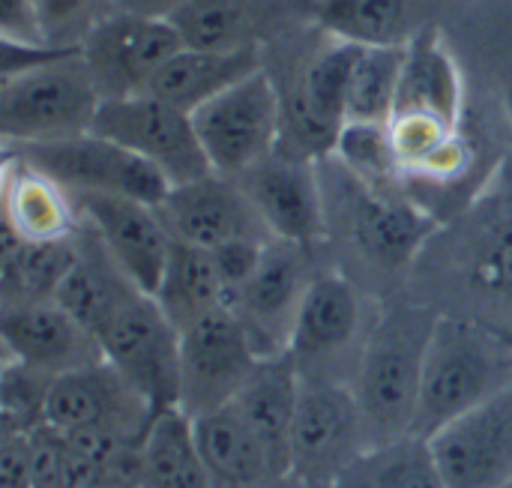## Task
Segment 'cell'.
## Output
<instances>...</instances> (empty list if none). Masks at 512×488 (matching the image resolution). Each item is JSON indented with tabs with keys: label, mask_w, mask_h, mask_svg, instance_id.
Instances as JSON below:
<instances>
[{
	"label": "cell",
	"mask_w": 512,
	"mask_h": 488,
	"mask_svg": "<svg viewBox=\"0 0 512 488\" xmlns=\"http://www.w3.org/2000/svg\"><path fill=\"white\" fill-rule=\"evenodd\" d=\"M264 69L261 48L243 45V48H228V51H213V48H192L183 45L150 81L147 93L159 96L162 102L195 114L201 105L243 81L246 75Z\"/></svg>",
	"instance_id": "obj_22"
},
{
	"label": "cell",
	"mask_w": 512,
	"mask_h": 488,
	"mask_svg": "<svg viewBox=\"0 0 512 488\" xmlns=\"http://www.w3.org/2000/svg\"><path fill=\"white\" fill-rule=\"evenodd\" d=\"M429 444L447 488H507L512 483V390L456 417Z\"/></svg>",
	"instance_id": "obj_14"
},
{
	"label": "cell",
	"mask_w": 512,
	"mask_h": 488,
	"mask_svg": "<svg viewBox=\"0 0 512 488\" xmlns=\"http://www.w3.org/2000/svg\"><path fill=\"white\" fill-rule=\"evenodd\" d=\"M105 360L153 405L180 402V330L153 294L129 288L96 333Z\"/></svg>",
	"instance_id": "obj_4"
},
{
	"label": "cell",
	"mask_w": 512,
	"mask_h": 488,
	"mask_svg": "<svg viewBox=\"0 0 512 488\" xmlns=\"http://www.w3.org/2000/svg\"><path fill=\"white\" fill-rule=\"evenodd\" d=\"M171 18L114 9L81 42V57L102 99L147 93L156 72L183 48Z\"/></svg>",
	"instance_id": "obj_10"
},
{
	"label": "cell",
	"mask_w": 512,
	"mask_h": 488,
	"mask_svg": "<svg viewBox=\"0 0 512 488\" xmlns=\"http://www.w3.org/2000/svg\"><path fill=\"white\" fill-rule=\"evenodd\" d=\"M408 114L432 117L450 126H459L462 120V75L435 27H423L405 48V69L393 117Z\"/></svg>",
	"instance_id": "obj_23"
},
{
	"label": "cell",
	"mask_w": 512,
	"mask_h": 488,
	"mask_svg": "<svg viewBox=\"0 0 512 488\" xmlns=\"http://www.w3.org/2000/svg\"><path fill=\"white\" fill-rule=\"evenodd\" d=\"M507 488H512V483H510V486H507Z\"/></svg>",
	"instance_id": "obj_42"
},
{
	"label": "cell",
	"mask_w": 512,
	"mask_h": 488,
	"mask_svg": "<svg viewBox=\"0 0 512 488\" xmlns=\"http://www.w3.org/2000/svg\"><path fill=\"white\" fill-rule=\"evenodd\" d=\"M6 150L57 180L72 195H120L156 207L171 189L159 168L93 129L60 141Z\"/></svg>",
	"instance_id": "obj_6"
},
{
	"label": "cell",
	"mask_w": 512,
	"mask_h": 488,
	"mask_svg": "<svg viewBox=\"0 0 512 488\" xmlns=\"http://www.w3.org/2000/svg\"><path fill=\"white\" fill-rule=\"evenodd\" d=\"M360 45L333 39L303 69L285 123L297 150L309 159L333 156L342 126L348 123V87Z\"/></svg>",
	"instance_id": "obj_17"
},
{
	"label": "cell",
	"mask_w": 512,
	"mask_h": 488,
	"mask_svg": "<svg viewBox=\"0 0 512 488\" xmlns=\"http://www.w3.org/2000/svg\"><path fill=\"white\" fill-rule=\"evenodd\" d=\"M117 9V0H33L39 36L48 48H81L84 36Z\"/></svg>",
	"instance_id": "obj_35"
},
{
	"label": "cell",
	"mask_w": 512,
	"mask_h": 488,
	"mask_svg": "<svg viewBox=\"0 0 512 488\" xmlns=\"http://www.w3.org/2000/svg\"><path fill=\"white\" fill-rule=\"evenodd\" d=\"M93 132L117 141L135 156L147 159L171 186L192 183L213 171L192 114L162 102L153 93L126 99H102Z\"/></svg>",
	"instance_id": "obj_8"
},
{
	"label": "cell",
	"mask_w": 512,
	"mask_h": 488,
	"mask_svg": "<svg viewBox=\"0 0 512 488\" xmlns=\"http://www.w3.org/2000/svg\"><path fill=\"white\" fill-rule=\"evenodd\" d=\"M363 333V297L339 273H318L297 309L288 351L306 381L348 354ZM369 336V333H366ZM363 336V339H366Z\"/></svg>",
	"instance_id": "obj_19"
},
{
	"label": "cell",
	"mask_w": 512,
	"mask_h": 488,
	"mask_svg": "<svg viewBox=\"0 0 512 488\" xmlns=\"http://www.w3.org/2000/svg\"><path fill=\"white\" fill-rule=\"evenodd\" d=\"M153 414V405L108 360H99L54 378L45 426L60 432L99 426L141 441Z\"/></svg>",
	"instance_id": "obj_15"
},
{
	"label": "cell",
	"mask_w": 512,
	"mask_h": 488,
	"mask_svg": "<svg viewBox=\"0 0 512 488\" xmlns=\"http://www.w3.org/2000/svg\"><path fill=\"white\" fill-rule=\"evenodd\" d=\"M348 207V231L372 264L381 270H402L420 252L426 237L435 231V219L417 204L396 198L393 192H378L363 186L357 177Z\"/></svg>",
	"instance_id": "obj_20"
},
{
	"label": "cell",
	"mask_w": 512,
	"mask_h": 488,
	"mask_svg": "<svg viewBox=\"0 0 512 488\" xmlns=\"http://www.w3.org/2000/svg\"><path fill=\"white\" fill-rule=\"evenodd\" d=\"M75 234L66 240H24L3 225L0 249V309L54 300L75 264Z\"/></svg>",
	"instance_id": "obj_27"
},
{
	"label": "cell",
	"mask_w": 512,
	"mask_h": 488,
	"mask_svg": "<svg viewBox=\"0 0 512 488\" xmlns=\"http://www.w3.org/2000/svg\"><path fill=\"white\" fill-rule=\"evenodd\" d=\"M309 249L291 240H270L255 273L237 294L234 312L252 333L261 357L288 351L297 309L315 279Z\"/></svg>",
	"instance_id": "obj_13"
},
{
	"label": "cell",
	"mask_w": 512,
	"mask_h": 488,
	"mask_svg": "<svg viewBox=\"0 0 512 488\" xmlns=\"http://www.w3.org/2000/svg\"><path fill=\"white\" fill-rule=\"evenodd\" d=\"M339 488H447L429 438L402 435L366 447L336 480Z\"/></svg>",
	"instance_id": "obj_30"
},
{
	"label": "cell",
	"mask_w": 512,
	"mask_h": 488,
	"mask_svg": "<svg viewBox=\"0 0 512 488\" xmlns=\"http://www.w3.org/2000/svg\"><path fill=\"white\" fill-rule=\"evenodd\" d=\"M192 423L201 456L216 483L249 488L267 480H279L267 447L234 405L201 414Z\"/></svg>",
	"instance_id": "obj_25"
},
{
	"label": "cell",
	"mask_w": 512,
	"mask_h": 488,
	"mask_svg": "<svg viewBox=\"0 0 512 488\" xmlns=\"http://www.w3.org/2000/svg\"><path fill=\"white\" fill-rule=\"evenodd\" d=\"M0 33H3V42L45 45L39 36L33 0H0Z\"/></svg>",
	"instance_id": "obj_38"
},
{
	"label": "cell",
	"mask_w": 512,
	"mask_h": 488,
	"mask_svg": "<svg viewBox=\"0 0 512 488\" xmlns=\"http://www.w3.org/2000/svg\"><path fill=\"white\" fill-rule=\"evenodd\" d=\"M0 336L6 360H18L54 378L105 360L99 339L54 300L3 306Z\"/></svg>",
	"instance_id": "obj_18"
},
{
	"label": "cell",
	"mask_w": 512,
	"mask_h": 488,
	"mask_svg": "<svg viewBox=\"0 0 512 488\" xmlns=\"http://www.w3.org/2000/svg\"><path fill=\"white\" fill-rule=\"evenodd\" d=\"M153 297L177 330L216 309H234V297L222 279L213 252L177 240L171 246L162 282Z\"/></svg>",
	"instance_id": "obj_28"
},
{
	"label": "cell",
	"mask_w": 512,
	"mask_h": 488,
	"mask_svg": "<svg viewBox=\"0 0 512 488\" xmlns=\"http://www.w3.org/2000/svg\"><path fill=\"white\" fill-rule=\"evenodd\" d=\"M99 105L81 48H63L3 72L0 135L6 147L72 138L93 129Z\"/></svg>",
	"instance_id": "obj_3"
},
{
	"label": "cell",
	"mask_w": 512,
	"mask_h": 488,
	"mask_svg": "<svg viewBox=\"0 0 512 488\" xmlns=\"http://www.w3.org/2000/svg\"><path fill=\"white\" fill-rule=\"evenodd\" d=\"M303 488H339L336 483H321V486H303Z\"/></svg>",
	"instance_id": "obj_41"
},
{
	"label": "cell",
	"mask_w": 512,
	"mask_h": 488,
	"mask_svg": "<svg viewBox=\"0 0 512 488\" xmlns=\"http://www.w3.org/2000/svg\"><path fill=\"white\" fill-rule=\"evenodd\" d=\"M237 183L255 204L273 240L315 246L327 234V204L315 159L294 150H276L237 174Z\"/></svg>",
	"instance_id": "obj_11"
},
{
	"label": "cell",
	"mask_w": 512,
	"mask_h": 488,
	"mask_svg": "<svg viewBox=\"0 0 512 488\" xmlns=\"http://www.w3.org/2000/svg\"><path fill=\"white\" fill-rule=\"evenodd\" d=\"M171 240L219 249L240 240H273L237 177L210 171L192 183L171 186L156 204Z\"/></svg>",
	"instance_id": "obj_12"
},
{
	"label": "cell",
	"mask_w": 512,
	"mask_h": 488,
	"mask_svg": "<svg viewBox=\"0 0 512 488\" xmlns=\"http://www.w3.org/2000/svg\"><path fill=\"white\" fill-rule=\"evenodd\" d=\"M189 0H117V9L153 15V18H174Z\"/></svg>",
	"instance_id": "obj_39"
},
{
	"label": "cell",
	"mask_w": 512,
	"mask_h": 488,
	"mask_svg": "<svg viewBox=\"0 0 512 488\" xmlns=\"http://www.w3.org/2000/svg\"><path fill=\"white\" fill-rule=\"evenodd\" d=\"M183 42L192 48H243L252 45L246 36V9L240 0H189L174 18Z\"/></svg>",
	"instance_id": "obj_33"
},
{
	"label": "cell",
	"mask_w": 512,
	"mask_h": 488,
	"mask_svg": "<svg viewBox=\"0 0 512 488\" xmlns=\"http://www.w3.org/2000/svg\"><path fill=\"white\" fill-rule=\"evenodd\" d=\"M51 384L54 375L24 366L18 360H3V378H0L3 432H36L39 426H45Z\"/></svg>",
	"instance_id": "obj_34"
},
{
	"label": "cell",
	"mask_w": 512,
	"mask_h": 488,
	"mask_svg": "<svg viewBox=\"0 0 512 488\" xmlns=\"http://www.w3.org/2000/svg\"><path fill=\"white\" fill-rule=\"evenodd\" d=\"M369 447L360 402L351 384L306 381L291 426V477L303 486L336 483Z\"/></svg>",
	"instance_id": "obj_9"
},
{
	"label": "cell",
	"mask_w": 512,
	"mask_h": 488,
	"mask_svg": "<svg viewBox=\"0 0 512 488\" xmlns=\"http://www.w3.org/2000/svg\"><path fill=\"white\" fill-rule=\"evenodd\" d=\"M261 351L234 309H216L180 330V402L192 420L237 399Z\"/></svg>",
	"instance_id": "obj_7"
},
{
	"label": "cell",
	"mask_w": 512,
	"mask_h": 488,
	"mask_svg": "<svg viewBox=\"0 0 512 488\" xmlns=\"http://www.w3.org/2000/svg\"><path fill=\"white\" fill-rule=\"evenodd\" d=\"M3 225L24 240H66L78 231L81 213L72 192L9 153L3 165Z\"/></svg>",
	"instance_id": "obj_24"
},
{
	"label": "cell",
	"mask_w": 512,
	"mask_h": 488,
	"mask_svg": "<svg viewBox=\"0 0 512 488\" xmlns=\"http://www.w3.org/2000/svg\"><path fill=\"white\" fill-rule=\"evenodd\" d=\"M512 390V336L495 327L438 315L420 384L414 432L432 438L456 417Z\"/></svg>",
	"instance_id": "obj_1"
},
{
	"label": "cell",
	"mask_w": 512,
	"mask_h": 488,
	"mask_svg": "<svg viewBox=\"0 0 512 488\" xmlns=\"http://www.w3.org/2000/svg\"><path fill=\"white\" fill-rule=\"evenodd\" d=\"M195 132L213 171L237 177L279 150L285 105L267 69H258L201 105Z\"/></svg>",
	"instance_id": "obj_5"
},
{
	"label": "cell",
	"mask_w": 512,
	"mask_h": 488,
	"mask_svg": "<svg viewBox=\"0 0 512 488\" xmlns=\"http://www.w3.org/2000/svg\"><path fill=\"white\" fill-rule=\"evenodd\" d=\"M141 456L153 488H216L195 438V423L177 405L153 414L141 438Z\"/></svg>",
	"instance_id": "obj_29"
},
{
	"label": "cell",
	"mask_w": 512,
	"mask_h": 488,
	"mask_svg": "<svg viewBox=\"0 0 512 488\" xmlns=\"http://www.w3.org/2000/svg\"><path fill=\"white\" fill-rule=\"evenodd\" d=\"M303 390V375L291 351L261 357L237 399L231 402L267 447L279 477L291 474V426Z\"/></svg>",
	"instance_id": "obj_21"
},
{
	"label": "cell",
	"mask_w": 512,
	"mask_h": 488,
	"mask_svg": "<svg viewBox=\"0 0 512 488\" xmlns=\"http://www.w3.org/2000/svg\"><path fill=\"white\" fill-rule=\"evenodd\" d=\"M435 321L438 315L423 306H396L369 327L351 381L369 447L414 432Z\"/></svg>",
	"instance_id": "obj_2"
},
{
	"label": "cell",
	"mask_w": 512,
	"mask_h": 488,
	"mask_svg": "<svg viewBox=\"0 0 512 488\" xmlns=\"http://www.w3.org/2000/svg\"><path fill=\"white\" fill-rule=\"evenodd\" d=\"M0 488L33 486V438L30 432L0 435Z\"/></svg>",
	"instance_id": "obj_37"
},
{
	"label": "cell",
	"mask_w": 512,
	"mask_h": 488,
	"mask_svg": "<svg viewBox=\"0 0 512 488\" xmlns=\"http://www.w3.org/2000/svg\"><path fill=\"white\" fill-rule=\"evenodd\" d=\"M333 156L351 177H357L369 189L390 192L393 183L405 180L390 138V123H345Z\"/></svg>",
	"instance_id": "obj_32"
},
{
	"label": "cell",
	"mask_w": 512,
	"mask_h": 488,
	"mask_svg": "<svg viewBox=\"0 0 512 488\" xmlns=\"http://www.w3.org/2000/svg\"><path fill=\"white\" fill-rule=\"evenodd\" d=\"M312 18L339 42L405 48L420 30L417 0H309Z\"/></svg>",
	"instance_id": "obj_26"
},
{
	"label": "cell",
	"mask_w": 512,
	"mask_h": 488,
	"mask_svg": "<svg viewBox=\"0 0 512 488\" xmlns=\"http://www.w3.org/2000/svg\"><path fill=\"white\" fill-rule=\"evenodd\" d=\"M81 219L99 234L123 276L144 294H156L168 255L171 234L153 204L120 195H72Z\"/></svg>",
	"instance_id": "obj_16"
},
{
	"label": "cell",
	"mask_w": 512,
	"mask_h": 488,
	"mask_svg": "<svg viewBox=\"0 0 512 488\" xmlns=\"http://www.w3.org/2000/svg\"><path fill=\"white\" fill-rule=\"evenodd\" d=\"M474 285L498 300H512V213L492 216L471 249Z\"/></svg>",
	"instance_id": "obj_36"
},
{
	"label": "cell",
	"mask_w": 512,
	"mask_h": 488,
	"mask_svg": "<svg viewBox=\"0 0 512 488\" xmlns=\"http://www.w3.org/2000/svg\"><path fill=\"white\" fill-rule=\"evenodd\" d=\"M405 48H360L348 87V123H390L402 84Z\"/></svg>",
	"instance_id": "obj_31"
},
{
	"label": "cell",
	"mask_w": 512,
	"mask_h": 488,
	"mask_svg": "<svg viewBox=\"0 0 512 488\" xmlns=\"http://www.w3.org/2000/svg\"><path fill=\"white\" fill-rule=\"evenodd\" d=\"M504 102H507V114H510V120H512V72H510V81H507V93H504Z\"/></svg>",
	"instance_id": "obj_40"
}]
</instances>
